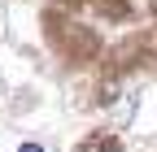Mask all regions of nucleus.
I'll list each match as a JSON object with an SVG mask.
<instances>
[{
	"label": "nucleus",
	"instance_id": "obj_2",
	"mask_svg": "<svg viewBox=\"0 0 157 152\" xmlns=\"http://www.w3.org/2000/svg\"><path fill=\"white\" fill-rule=\"evenodd\" d=\"M17 152H44V148H39V143H22V148H17Z\"/></svg>",
	"mask_w": 157,
	"mask_h": 152
},
{
	"label": "nucleus",
	"instance_id": "obj_1",
	"mask_svg": "<svg viewBox=\"0 0 157 152\" xmlns=\"http://www.w3.org/2000/svg\"><path fill=\"white\" fill-rule=\"evenodd\" d=\"M83 152H118V143H113V139H87Z\"/></svg>",
	"mask_w": 157,
	"mask_h": 152
}]
</instances>
